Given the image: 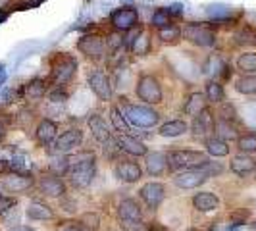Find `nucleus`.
I'll return each instance as SVG.
<instances>
[{
  "label": "nucleus",
  "instance_id": "1",
  "mask_svg": "<svg viewBox=\"0 0 256 231\" xmlns=\"http://www.w3.org/2000/svg\"><path fill=\"white\" fill-rule=\"evenodd\" d=\"M70 183L76 189H87L90 183L94 181L96 176V158L89 150H83L76 156V160L72 162V168L68 172Z\"/></svg>",
  "mask_w": 256,
  "mask_h": 231
},
{
  "label": "nucleus",
  "instance_id": "2",
  "mask_svg": "<svg viewBox=\"0 0 256 231\" xmlns=\"http://www.w3.org/2000/svg\"><path fill=\"white\" fill-rule=\"evenodd\" d=\"M77 76V60L72 54L56 52L50 60V83L54 87H68Z\"/></svg>",
  "mask_w": 256,
  "mask_h": 231
},
{
  "label": "nucleus",
  "instance_id": "3",
  "mask_svg": "<svg viewBox=\"0 0 256 231\" xmlns=\"http://www.w3.org/2000/svg\"><path fill=\"white\" fill-rule=\"evenodd\" d=\"M168 166L174 172L202 168L210 162L208 154L200 150H168Z\"/></svg>",
  "mask_w": 256,
  "mask_h": 231
},
{
  "label": "nucleus",
  "instance_id": "4",
  "mask_svg": "<svg viewBox=\"0 0 256 231\" xmlns=\"http://www.w3.org/2000/svg\"><path fill=\"white\" fill-rule=\"evenodd\" d=\"M122 112L129 122V126L135 128H154L160 122V112H156L148 104H126Z\"/></svg>",
  "mask_w": 256,
  "mask_h": 231
},
{
  "label": "nucleus",
  "instance_id": "5",
  "mask_svg": "<svg viewBox=\"0 0 256 231\" xmlns=\"http://www.w3.org/2000/svg\"><path fill=\"white\" fill-rule=\"evenodd\" d=\"M135 94L137 98L142 100L144 104L152 106V104H160L164 98V92H162V85L158 81V77L152 74H142L137 79V85H135Z\"/></svg>",
  "mask_w": 256,
  "mask_h": 231
},
{
  "label": "nucleus",
  "instance_id": "6",
  "mask_svg": "<svg viewBox=\"0 0 256 231\" xmlns=\"http://www.w3.org/2000/svg\"><path fill=\"white\" fill-rule=\"evenodd\" d=\"M181 35L185 40H189L194 46H200V48H212L216 46V31L206 24H187V26L181 29Z\"/></svg>",
  "mask_w": 256,
  "mask_h": 231
},
{
  "label": "nucleus",
  "instance_id": "7",
  "mask_svg": "<svg viewBox=\"0 0 256 231\" xmlns=\"http://www.w3.org/2000/svg\"><path fill=\"white\" fill-rule=\"evenodd\" d=\"M0 185L6 192L24 194L35 187V178L29 172H10V174L0 178Z\"/></svg>",
  "mask_w": 256,
  "mask_h": 231
},
{
  "label": "nucleus",
  "instance_id": "8",
  "mask_svg": "<svg viewBox=\"0 0 256 231\" xmlns=\"http://www.w3.org/2000/svg\"><path fill=\"white\" fill-rule=\"evenodd\" d=\"M77 50L90 62H102L106 58V42L98 35H83L77 40Z\"/></svg>",
  "mask_w": 256,
  "mask_h": 231
},
{
  "label": "nucleus",
  "instance_id": "9",
  "mask_svg": "<svg viewBox=\"0 0 256 231\" xmlns=\"http://www.w3.org/2000/svg\"><path fill=\"white\" fill-rule=\"evenodd\" d=\"M110 26L114 27V31L120 33H128L131 29L139 27V12L133 6H122L110 14Z\"/></svg>",
  "mask_w": 256,
  "mask_h": 231
},
{
  "label": "nucleus",
  "instance_id": "10",
  "mask_svg": "<svg viewBox=\"0 0 256 231\" xmlns=\"http://www.w3.org/2000/svg\"><path fill=\"white\" fill-rule=\"evenodd\" d=\"M87 83L89 89L100 98V100H110L114 94V87H112V79L110 76L102 72V70H89L87 74Z\"/></svg>",
  "mask_w": 256,
  "mask_h": 231
},
{
  "label": "nucleus",
  "instance_id": "11",
  "mask_svg": "<svg viewBox=\"0 0 256 231\" xmlns=\"http://www.w3.org/2000/svg\"><path fill=\"white\" fill-rule=\"evenodd\" d=\"M208 172L202 168H194V170H183L174 176V185L180 189H196L200 185H204L208 181Z\"/></svg>",
  "mask_w": 256,
  "mask_h": 231
},
{
  "label": "nucleus",
  "instance_id": "12",
  "mask_svg": "<svg viewBox=\"0 0 256 231\" xmlns=\"http://www.w3.org/2000/svg\"><path fill=\"white\" fill-rule=\"evenodd\" d=\"M139 198L146 204V208L158 210L160 204L164 202V198H166V187H164V183H160V181H148V183H144L141 189H139Z\"/></svg>",
  "mask_w": 256,
  "mask_h": 231
},
{
  "label": "nucleus",
  "instance_id": "13",
  "mask_svg": "<svg viewBox=\"0 0 256 231\" xmlns=\"http://www.w3.org/2000/svg\"><path fill=\"white\" fill-rule=\"evenodd\" d=\"M214 126H216L214 114H212V110L206 106L204 110L196 116V118H192V124H191L192 137H194V139H200V141L210 139V135L214 133Z\"/></svg>",
  "mask_w": 256,
  "mask_h": 231
},
{
  "label": "nucleus",
  "instance_id": "14",
  "mask_svg": "<svg viewBox=\"0 0 256 231\" xmlns=\"http://www.w3.org/2000/svg\"><path fill=\"white\" fill-rule=\"evenodd\" d=\"M118 218L129 226H142V208L137 202V198H122L118 204Z\"/></svg>",
  "mask_w": 256,
  "mask_h": 231
},
{
  "label": "nucleus",
  "instance_id": "15",
  "mask_svg": "<svg viewBox=\"0 0 256 231\" xmlns=\"http://www.w3.org/2000/svg\"><path fill=\"white\" fill-rule=\"evenodd\" d=\"M38 191L40 194L48 196V198H62L68 192V185L60 176H54V174H46L38 180Z\"/></svg>",
  "mask_w": 256,
  "mask_h": 231
},
{
  "label": "nucleus",
  "instance_id": "16",
  "mask_svg": "<svg viewBox=\"0 0 256 231\" xmlns=\"http://www.w3.org/2000/svg\"><path fill=\"white\" fill-rule=\"evenodd\" d=\"M81 144H83V131L79 128H70L62 135H58V139L54 141V152H72V150H77Z\"/></svg>",
  "mask_w": 256,
  "mask_h": 231
},
{
  "label": "nucleus",
  "instance_id": "17",
  "mask_svg": "<svg viewBox=\"0 0 256 231\" xmlns=\"http://www.w3.org/2000/svg\"><path fill=\"white\" fill-rule=\"evenodd\" d=\"M114 176L124 183H137L142 178V168L135 160H118L114 166Z\"/></svg>",
  "mask_w": 256,
  "mask_h": 231
},
{
  "label": "nucleus",
  "instance_id": "18",
  "mask_svg": "<svg viewBox=\"0 0 256 231\" xmlns=\"http://www.w3.org/2000/svg\"><path fill=\"white\" fill-rule=\"evenodd\" d=\"M56 139H58V124L48 120V118L40 120L37 128H35V141L40 146H50V144H54Z\"/></svg>",
  "mask_w": 256,
  "mask_h": 231
},
{
  "label": "nucleus",
  "instance_id": "19",
  "mask_svg": "<svg viewBox=\"0 0 256 231\" xmlns=\"http://www.w3.org/2000/svg\"><path fill=\"white\" fill-rule=\"evenodd\" d=\"M116 141H118V146H120V152H126V154H129V156H135V158L148 154L146 144L142 141H139L137 137H133L131 133H129V135H120Z\"/></svg>",
  "mask_w": 256,
  "mask_h": 231
},
{
  "label": "nucleus",
  "instance_id": "20",
  "mask_svg": "<svg viewBox=\"0 0 256 231\" xmlns=\"http://www.w3.org/2000/svg\"><path fill=\"white\" fill-rule=\"evenodd\" d=\"M50 90V85L46 79H40V77H35L31 79L29 83L24 85V98L26 100H31V102H38L40 98H44Z\"/></svg>",
  "mask_w": 256,
  "mask_h": 231
},
{
  "label": "nucleus",
  "instance_id": "21",
  "mask_svg": "<svg viewBox=\"0 0 256 231\" xmlns=\"http://www.w3.org/2000/svg\"><path fill=\"white\" fill-rule=\"evenodd\" d=\"M202 72L210 77H224V79L231 77V68L224 62V58L220 54H210L206 58L204 66H202Z\"/></svg>",
  "mask_w": 256,
  "mask_h": 231
},
{
  "label": "nucleus",
  "instance_id": "22",
  "mask_svg": "<svg viewBox=\"0 0 256 231\" xmlns=\"http://www.w3.org/2000/svg\"><path fill=\"white\" fill-rule=\"evenodd\" d=\"M87 124H89L90 133H92V137H94V141L96 142L104 144V142L112 137L110 126H108V122H106L100 114H90L89 120H87Z\"/></svg>",
  "mask_w": 256,
  "mask_h": 231
},
{
  "label": "nucleus",
  "instance_id": "23",
  "mask_svg": "<svg viewBox=\"0 0 256 231\" xmlns=\"http://www.w3.org/2000/svg\"><path fill=\"white\" fill-rule=\"evenodd\" d=\"M26 214L29 220H33V222H48V220H54V210H52L50 204H46L44 200H31L26 208Z\"/></svg>",
  "mask_w": 256,
  "mask_h": 231
},
{
  "label": "nucleus",
  "instance_id": "24",
  "mask_svg": "<svg viewBox=\"0 0 256 231\" xmlns=\"http://www.w3.org/2000/svg\"><path fill=\"white\" fill-rule=\"evenodd\" d=\"M146 172H148V176H152V178H160V176H164L166 172H170L168 154L162 152V150L146 154Z\"/></svg>",
  "mask_w": 256,
  "mask_h": 231
},
{
  "label": "nucleus",
  "instance_id": "25",
  "mask_svg": "<svg viewBox=\"0 0 256 231\" xmlns=\"http://www.w3.org/2000/svg\"><path fill=\"white\" fill-rule=\"evenodd\" d=\"M231 172L235 174V176H239V178H246V176H250L252 172H256V160L250 156V154H237V156H233L231 158Z\"/></svg>",
  "mask_w": 256,
  "mask_h": 231
},
{
  "label": "nucleus",
  "instance_id": "26",
  "mask_svg": "<svg viewBox=\"0 0 256 231\" xmlns=\"http://www.w3.org/2000/svg\"><path fill=\"white\" fill-rule=\"evenodd\" d=\"M192 206L198 212H212L220 206V198L210 191H200L192 196Z\"/></svg>",
  "mask_w": 256,
  "mask_h": 231
},
{
  "label": "nucleus",
  "instance_id": "27",
  "mask_svg": "<svg viewBox=\"0 0 256 231\" xmlns=\"http://www.w3.org/2000/svg\"><path fill=\"white\" fill-rule=\"evenodd\" d=\"M206 96L204 92H192L187 96V100L183 102V114L189 118H196L206 108Z\"/></svg>",
  "mask_w": 256,
  "mask_h": 231
},
{
  "label": "nucleus",
  "instance_id": "28",
  "mask_svg": "<svg viewBox=\"0 0 256 231\" xmlns=\"http://www.w3.org/2000/svg\"><path fill=\"white\" fill-rule=\"evenodd\" d=\"M214 137H218L222 141H235L239 139V131H237V126L235 122H230V120H216V126H214Z\"/></svg>",
  "mask_w": 256,
  "mask_h": 231
},
{
  "label": "nucleus",
  "instance_id": "29",
  "mask_svg": "<svg viewBox=\"0 0 256 231\" xmlns=\"http://www.w3.org/2000/svg\"><path fill=\"white\" fill-rule=\"evenodd\" d=\"M70 168H72V158L70 156H66L62 152L50 154V158H48V172L50 174L62 178V176H66L70 172Z\"/></svg>",
  "mask_w": 256,
  "mask_h": 231
},
{
  "label": "nucleus",
  "instance_id": "30",
  "mask_svg": "<svg viewBox=\"0 0 256 231\" xmlns=\"http://www.w3.org/2000/svg\"><path fill=\"white\" fill-rule=\"evenodd\" d=\"M189 131V124L185 120H170L164 126H160V135L162 137H170V139H176V137H181Z\"/></svg>",
  "mask_w": 256,
  "mask_h": 231
},
{
  "label": "nucleus",
  "instance_id": "31",
  "mask_svg": "<svg viewBox=\"0 0 256 231\" xmlns=\"http://www.w3.org/2000/svg\"><path fill=\"white\" fill-rule=\"evenodd\" d=\"M204 96H206V100H208L210 104H222V102H224V98H226V90H224L222 81L210 79V81L206 83Z\"/></svg>",
  "mask_w": 256,
  "mask_h": 231
},
{
  "label": "nucleus",
  "instance_id": "32",
  "mask_svg": "<svg viewBox=\"0 0 256 231\" xmlns=\"http://www.w3.org/2000/svg\"><path fill=\"white\" fill-rule=\"evenodd\" d=\"M110 124H112V128H114L120 135H129V133H131V126H129V122L126 120L124 112H122L118 106H112V108H110Z\"/></svg>",
  "mask_w": 256,
  "mask_h": 231
},
{
  "label": "nucleus",
  "instance_id": "33",
  "mask_svg": "<svg viewBox=\"0 0 256 231\" xmlns=\"http://www.w3.org/2000/svg\"><path fill=\"white\" fill-rule=\"evenodd\" d=\"M206 152L210 156H216V158H222V156H228L230 154V144L228 141H222L218 137H210L204 141Z\"/></svg>",
  "mask_w": 256,
  "mask_h": 231
},
{
  "label": "nucleus",
  "instance_id": "34",
  "mask_svg": "<svg viewBox=\"0 0 256 231\" xmlns=\"http://www.w3.org/2000/svg\"><path fill=\"white\" fill-rule=\"evenodd\" d=\"M235 89L241 94H256V74H248V76L239 77L235 81Z\"/></svg>",
  "mask_w": 256,
  "mask_h": 231
},
{
  "label": "nucleus",
  "instance_id": "35",
  "mask_svg": "<svg viewBox=\"0 0 256 231\" xmlns=\"http://www.w3.org/2000/svg\"><path fill=\"white\" fill-rule=\"evenodd\" d=\"M237 68L244 76L256 74V52H244L237 58Z\"/></svg>",
  "mask_w": 256,
  "mask_h": 231
},
{
  "label": "nucleus",
  "instance_id": "36",
  "mask_svg": "<svg viewBox=\"0 0 256 231\" xmlns=\"http://www.w3.org/2000/svg\"><path fill=\"white\" fill-rule=\"evenodd\" d=\"M104 42H106V52H110V54H114V52L126 48V37H124V33H120V31L110 33ZM106 56H108V54H106Z\"/></svg>",
  "mask_w": 256,
  "mask_h": 231
},
{
  "label": "nucleus",
  "instance_id": "37",
  "mask_svg": "<svg viewBox=\"0 0 256 231\" xmlns=\"http://www.w3.org/2000/svg\"><path fill=\"white\" fill-rule=\"evenodd\" d=\"M158 38H160L162 42L174 44V42H178L181 38V27L174 26V24L168 27H162V29H158Z\"/></svg>",
  "mask_w": 256,
  "mask_h": 231
},
{
  "label": "nucleus",
  "instance_id": "38",
  "mask_svg": "<svg viewBox=\"0 0 256 231\" xmlns=\"http://www.w3.org/2000/svg\"><path fill=\"white\" fill-rule=\"evenodd\" d=\"M235 42L241 46H254L256 44V31L252 27H241L235 33Z\"/></svg>",
  "mask_w": 256,
  "mask_h": 231
},
{
  "label": "nucleus",
  "instance_id": "39",
  "mask_svg": "<svg viewBox=\"0 0 256 231\" xmlns=\"http://www.w3.org/2000/svg\"><path fill=\"white\" fill-rule=\"evenodd\" d=\"M237 148L243 154L256 152V133H244L237 139Z\"/></svg>",
  "mask_w": 256,
  "mask_h": 231
},
{
  "label": "nucleus",
  "instance_id": "40",
  "mask_svg": "<svg viewBox=\"0 0 256 231\" xmlns=\"http://www.w3.org/2000/svg\"><path fill=\"white\" fill-rule=\"evenodd\" d=\"M206 14L212 20H216V22H226L231 16V8L230 6H224V4H212V6L206 8Z\"/></svg>",
  "mask_w": 256,
  "mask_h": 231
},
{
  "label": "nucleus",
  "instance_id": "41",
  "mask_svg": "<svg viewBox=\"0 0 256 231\" xmlns=\"http://www.w3.org/2000/svg\"><path fill=\"white\" fill-rule=\"evenodd\" d=\"M150 24H152V27H156V29H162V27L172 26V16L166 12V8H158V10L152 14Z\"/></svg>",
  "mask_w": 256,
  "mask_h": 231
},
{
  "label": "nucleus",
  "instance_id": "42",
  "mask_svg": "<svg viewBox=\"0 0 256 231\" xmlns=\"http://www.w3.org/2000/svg\"><path fill=\"white\" fill-rule=\"evenodd\" d=\"M24 96V89L16 90V89H2L0 90V108H6L12 102H16V98H22Z\"/></svg>",
  "mask_w": 256,
  "mask_h": 231
},
{
  "label": "nucleus",
  "instance_id": "43",
  "mask_svg": "<svg viewBox=\"0 0 256 231\" xmlns=\"http://www.w3.org/2000/svg\"><path fill=\"white\" fill-rule=\"evenodd\" d=\"M33 120H35V112L29 110V108H22L18 112V116H16V124L22 129H29V126L33 124Z\"/></svg>",
  "mask_w": 256,
  "mask_h": 231
},
{
  "label": "nucleus",
  "instance_id": "44",
  "mask_svg": "<svg viewBox=\"0 0 256 231\" xmlns=\"http://www.w3.org/2000/svg\"><path fill=\"white\" fill-rule=\"evenodd\" d=\"M66 100H68V90H66V87H52L48 90V102L64 104Z\"/></svg>",
  "mask_w": 256,
  "mask_h": 231
},
{
  "label": "nucleus",
  "instance_id": "45",
  "mask_svg": "<svg viewBox=\"0 0 256 231\" xmlns=\"http://www.w3.org/2000/svg\"><path fill=\"white\" fill-rule=\"evenodd\" d=\"M98 224H100V220H98L96 214H85L79 220V226L85 228L87 231H96L98 230Z\"/></svg>",
  "mask_w": 256,
  "mask_h": 231
},
{
  "label": "nucleus",
  "instance_id": "46",
  "mask_svg": "<svg viewBox=\"0 0 256 231\" xmlns=\"http://www.w3.org/2000/svg\"><path fill=\"white\" fill-rule=\"evenodd\" d=\"M14 206H16V198H14V196H4V194H0V218H2L8 210H12Z\"/></svg>",
  "mask_w": 256,
  "mask_h": 231
},
{
  "label": "nucleus",
  "instance_id": "47",
  "mask_svg": "<svg viewBox=\"0 0 256 231\" xmlns=\"http://www.w3.org/2000/svg\"><path fill=\"white\" fill-rule=\"evenodd\" d=\"M8 128H10V118L0 114V142H4V139L8 137Z\"/></svg>",
  "mask_w": 256,
  "mask_h": 231
},
{
  "label": "nucleus",
  "instance_id": "48",
  "mask_svg": "<svg viewBox=\"0 0 256 231\" xmlns=\"http://www.w3.org/2000/svg\"><path fill=\"white\" fill-rule=\"evenodd\" d=\"M220 118H222V120L235 122V110H233V106H231V104H224V106L220 108Z\"/></svg>",
  "mask_w": 256,
  "mask_h": 231
},
{
  "label": "nucleus",
  "instance_id": "49",
  "mask_svg": "<svg viewBox=\"0 0 256 231\" xmlns=\"http://www.w3.org/2000/svg\"><path fill=\"white\" fill-rule=\"evenodd\" d=\"M166 12L172 16V20L174 18H180V16H183V4H172V6H168Z\"/></svg>",
  "mask_w": 256,
  "mask_h": 231
},
{
  "label": "nucleus",
  "instance_id": "50",
  "mask_svg": "<svg viewBox=\"0 0 256 231\" xmlns=\"http://www.w3.org/2000/svg\"><path fill=\"white\" fill-rule=\"evenodd\" d=\"M144 231H170V230H168V228H164V226H160V224H152V226L144 228Z\"/></svg>",
  "mask_w": 256,
  "mask_h": 231
},
{
  "label": "nucleus",
  "instance_id": "51",
  "mask_svg": "<svg viewBox=\"0 0 256 231\" xmlns=\"http://www.w3.org/2000/svg\"><path fill=\"white\" fill-rule=\"evenodd\" d=\"M62 231H87L85 228H81L79 224H70V226H66Z\"/></svg>",
  "mask_w": 256,
  "mask_h": 231
},
{
  "label": "nucleus",
  "instance_id": "52",
  "mask_svg": "<svg viewBox=\"0 0 256 231\" xmlns=\"http://www.w3.org/2000/svg\"><path fill=\"white\" fill-rule=\"evenodd\" d=\"M40 2H42V0H26L22 6H24V8H35V6H38Z\"/></svg>",
  "mask_w": 256,
  "mask_h": 231
},
{
  "label": "nucleus",
  "instance_id": "53",
  "mask_svg": "<svg viewBox=\"0 0 256 231\" xmlns=\"http://www.w3.org/2000/svg\"><path fill=\"white\" fill-rule=\"evenodd\" d=\"M10 4H12V0H0V12H8Z\"/></svg>",
  "mask_w": 256,
  "mask_h": 231
},
{
  "label": "nucleus",
  "instance_id": "54",
  "mask_svg": "<svg viewBox=\"0 0 256 231\" xmlns=\"http://www.w3.org/2000/svg\"><path fill=\"white\" fill-rule=\"evenodd\" d=\"M8 231H35V230L29 228V226H16V228H10Z\"/></svg>",
  "mask_w": 256,
  "mask_h": 231
},
{
  "label": "nucleus",
  "instance_id": "55",
  "mask_svg": "<svg viewBox=\"0 0 256 231\" xmlns=\"http://www.w3.org/2000/svg\"><path fill=\"white\" fill-rule=\"evenodd\" d=\"M6 172H8V162H6V160H2V158H0V176H4V174H6Z\"/></svg>",
  "mask_w": 256,
  "mask_h": 231
},
{
  "label": "nucleus",
  "instance_id": "56",
  "mask_svg": "<svg viewBox=\"0 0 256 231\" xmlns=\"http://www.w3.org/2000/svg\"><path fill=\"white\" fill-rule=\"evenodd\" d=\"M6 81V72H4V66H0V85Z\"/></svg>",
  "mask_w": 256,
  "mask_h": 231
},
{
  "label": "nucleus",
  "instance_id": "57",
  "mask_svg": "<svg viewBox=\"0 0 256 231\" xmlns=\"http://www.w3.org/2000/svg\"><path fill=\"white\" fill-rule=\"evenodd\" d=\"M254 230H256V222H254Z\"/></svg>",
  "mask_w": 256,
  "mask_h": 231
},
{
  "label": "nucleus",
  "instance_id": "58",
  "mask_svg": "<svg viewBox=\"0 0 256 231\" xmlns=\"http://www.w3.org/2000/svg\"><path fill=\"white\" fill-rule=\"evenodd\" d=\"M122 231H126V230H122Z\"/></svg>",
  "mask_w": 256,
  "mask_h": 231
}]
</instances>
